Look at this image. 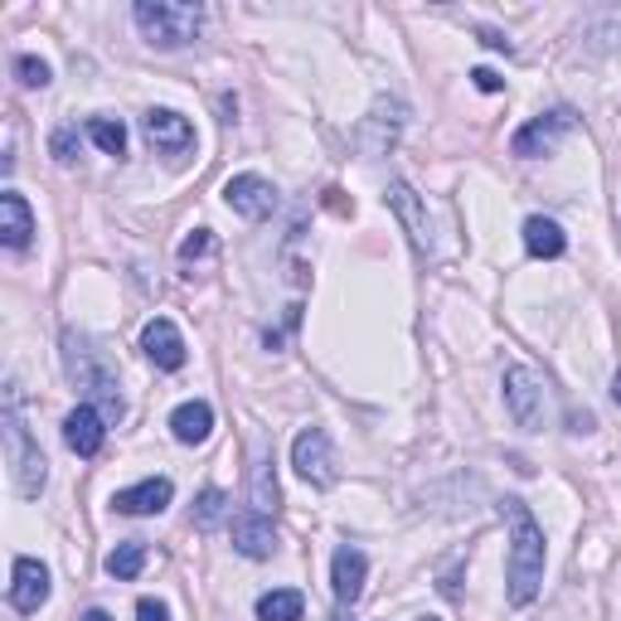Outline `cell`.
<instances>
[{"mask_svg":"<svg viewBox=\"0 0 621 621\" xmlns=\"http://www.w3.org/2000/svg\"><path fill=\"white\" fill-rule=\"evenodd\" d=\"M505 515H510V564H505L510 602L529 607L544 582V529L534 525V515L520 501H505Z\"/></svg>","mask_w":621,"mask_h":621,"instance_id":"6da1fadb","label":"cell"},{"mask_svg":"<svg viewBox=\"0 0 621 621\" xmlns=\"http://www.w3.org/2000/svg\"><path fill=\"white\" fill-rule=\"evenodd\" d=\"M64 364H68V379L78 384L88 398H97V413H103V418H121L117 374L107 370L103 350H93L78 331H68V335H64Z\"/></svg>","mask_w":621,"mask_h":621,"instance_id":"7a4b0ae2","label":"cell"},{"mask_svg":"<svg viewBox=\"0 0 621 621\" xmlns=\"http://www.w3.org/2000/svg\"><path fill=\"white\" fill-rule=\"evenodd\" d=\"M137 24L141 34L151 40L156 49H180L200 34V6H185V0H137Z\"/></svg>","mask_w":621,"mask_h":621,"instance_id":"3957f363","label":"cell"},{"mask_svg":"<svg viewBox=\"0 0 621 621\" xmlns=\"http://www.w3.org/2000/svg\"><path fill=\"white\" fill-rule=\"evenodd\" d=\"M6 457H10V467H15V491L24 495V501H34V495L44 491V477H49V461L44 452L30 442V428L20 422V413L15 404L6 408Z\"/></svg>","mask_w":621,"mask_h":621,"instance_id":"277c9868","label":"cell"},{"mask_svg":"<svg viewBox=\"0 0 621 621\" xmlns=\"http://www.w3.org/2000/svg\"><path fill=\"white\" fill-rule=\"evenodd\" d=\"M291 467H297L301 481H311L315 491H331L335 485V447L331 437H325V428H301L297 442H291Z\"/></svg>","mask_w":621,"mask_h":621,"instance_id":"5b68a950","label":"cell"},{"mask_svg":"<svg viewBox=\"0 0 621 621\" xmlns=\"http://www.w3.org/2000/svg\"><path fill=\"white\" fill-rule=\"evenodd\" d=\"M505 408L520 428H544V379L525 364H510L505 370Z\"/></svg>","mask_w":621,"mask_h":621,"instance_id":"8992f818","label":"cell"},{"mask_svg":"<svg viewBox=\"0 0 621 621\" xmlns=\"http://www.w3.org/2000/svg\"><path fill=\"white\" fill-rule=\"evenodd\" d=\"M574 113L568 107H554V113H544V117H534L529 127H520L515 131V141H510V151L515 156H554V146L574 131Z\"/></svg>","mask_w":621,"mask_h":621,"instance_id":"52a82bcc","label":"cell"},{"mask_svg":"<svg viewBox=\"0 0 621 621\" xmlns=\"http://www.w3.org/2000/svg\"><path fill=\"white\" fill-rule=\"evenodd\" d=\"M141 131L161 156H185L194 146V127L180 113H170V107H151V113L141 117Z\"/></svg>","mask_w":621,"mask_h":621,"instance_id":"ba28073f","label":"cell"},{"mask_svg":"<svg viewBox=\"0 0 621 621\" xmlns=\"http://www.w3.org/2000/svg\"><path fill=\"white\" fill-rule=\"evenodd\" d=\"M224 200H228V210L243 218H267L277 210V185L263 175H234L224 185Z\"/></svg>","mask_w":621,"mask_h":621,"instance_id":"9c48e42d","label":"cell"},{"mask_svg":"<svg viewBox=\"0 0 621 621\" xmlns=\"http://www.w3.org/2000/svg\"><path fill=\"white\" fill-rule=\"evenodd\" d=\"M49 602V568L40 558H15V574H10V607L15 612H40Z\"/></svg>","mask_w":621,"mask_h":621,"instance_id":"30bf717a","label":"cell"},{"mask_svg":"<svg viewBox=\"0 0 621 621\" xmlns=\"http://www.w3.org/2000/svg\"><path fill=\"white\" fill-rule=\"evenodd\" d=\"M141 350L156 370H180V364H185V335H180L175 321H165V315H156L141 331Z\"/></svg>","mask_w":621,"mask_h":621,"instance_id":"8fae6325","label":"cell"},{"mask_svg":"<svg viewBox=\"0 0 621 621\" xmlns=\"http://www.w3.org/2000/svg\"><path fill=\"white\" fill-rule=\"evenodd\" d=\"M103 422H107V418H103V413H97L93 404H78V408H73L68 418H64V442H68L78 457H97V452H103V437H107Z\"/></svg>","mask_w":621,"mask_h":621,"instance_id":"7c38bea8","label":"cell"},{"mask_svg":"<svg viewBox=\"0 0 621 621\" xmlns=\"http://www.w3.org/2000/svg\"><path fill=\"white\" fill-rule=\"evenodd\" d=\"M364 574H370L364 554H360V549H350V544H340V549H335V564H331V588H335V602H340V607L360 602Z\"/></svg>","mask_w":621,"mask_h":621,"instance_id":"4fadbf2b","label":"cell"},{"mask_svg":"<svg viewBox=\"0 0 621 621\" xmlns=\"http://www.w3.org/2000/svg\"><path fill=\"white\" fill-rule=\"evenodd\" d=\"M384 200H388V210H394L398 218H404V228H408V238H413V248H428V238H432V228H428V210L418 204V194H413L404 180H394V185L384 190Z\"/></svg>","mask_w":621,"mask_h":621,"instance_id":"5bb4252c","label":"cell"},{"mask_svg":"<svg viewBox=\"0 0 621 621\" xmlns=\"http://www.w3.org/2000/svg\"><path fill=\"white\" fill-rule=\"evenodd\" d=\"M170 495H175V485H170L165 477H151L141 485H131V491H117V510L121 515H161V510L170 505Z\"/></svg>","mask_w":621,"mask_h":621,"instance_id":"9a60e30c","label":"cell"},{"mask_svg":"<svg viewBox=\"0 0 621 621\" xmlns=\"http://www.w3.org/2000/svg\"><path fill=\"white\" fill-rule=\"evenodd\" d=\"M234 549L243 558H272L277 554V529L267 515H238L234 520Z\"/></svg>","mask_w":621,"mask_h":621,"instance_id":"2e32d148","label":"cell"},{"mask_svg":"<svg viewBox=\"0 0 621 621\" xmlns=\"http://www.w3.org/2000/svg\"><path fill=\"white\" fill-rule=\"evenodd\" d=\"M30 234H34L30 204H24V194L6 190V194H0V238H6V248H24Z\"/></svg>","mask_w":621,"mask_h":621,"instance_id":"e0dca14e","label":"cell"},{"mask_svg":"<svg viewBox=\"0 0 621 621\" xmlns=\"http://www.w3.org/2000/svg\"><path fill=\"white\" fill-rule=\"evenodd\" d=\"M170 432H175L185 447L204 442V437L214 432V408L200 404V398H194V404H180L175 413H170Z\"/></svg>","mask_w":621,"mask_h":621,"instance_id":"ac0fdd59","label":"cell"},{"mask_svg":"<svg viewBox=\"0 0 621 621\" xmlns=\"http://www.w3.org/2000/svg\"><path fill=\"white\" fill-rule=\"evenodd\" d=\"M525 248L534 253V258H564V248H568V238H564V228L554 224V218H525Z\"/></svg>","mask_w":621,"mask_h":621,"instance_id":"d6986e66","label":"cell"},{"mask_svg":"<svg viewBox=\"0 0 621 621\" xmlns=\"http://www.w3.org/2000/svg\"><path fill=\"white\" fill-rule=\"evenodd\" d=\"M277 501H282V491H277L272 461H267V452H258V461H253V515H272Z\"/></svg>","mask_w":621,"mask_h":621,"instance_id":"ffe728a7","label":"cell"},{"mask_svg":"<svg viewBox=\"0 0 621 621\" xmlns=\"http://www.w3.org/2000/svg\"><path fill=\"white\" fill-rule=\"evenodd\" d=\"M301 612H307V602H301L297 588H272L258 598V617L263 621H301Z\"/></svg>","mask_w":621,"mask_h":621,"instance_id":"44dd1931","label":"cell"},{"mask_svg":"<svg viewBox=\"0 0 621 621\" xmlns=\"http://www.w3.org/2000/svg\"><path fill=\"white\" fill-rule=\"evenodd\" d=\"M88 137H93V146H103L107 156H127V127L113 117H88Z\"/></svg>","mask_w":621,"mask_h":621,"instance_id":"7402d4cb","label":"cell"},{"mask_svg":"<svg viewBox=\"0 0 621 621\" xmlns=\"http://www.w3.org/2000/svg\"><path fill=\"white\" fill-rule=\"evenodd\" d=\"M146 568V549L141 544H117L113 554H107V574H113L117 582H131Z\"/></svg>","mask_w":621,"mask_h":621,"instance_id":"603a6c76","label":"cell"},{"mask_svg":"<svg viewBox=\"0 0 621 621\" xmlns=\"http://www.w3.org/2000/svg\"><path fill=\"white\" fill-rule=\"evenodd\" d=\"M224 515H228V495L224 491H204L200 505H194V525L200 529H214Z\"/></svg>","mask_w":621,"mask_h":621,"instance_id":"cb8c5ba5","label":"cell"},{"mask_svg":"<svg viewBox=\"0 0 621 621\" xmlns=\"http://www.w3.org/2000/svg\"><path fill=\"white\" fill-rule=\"evenodd\" d=\"M15 78L24 83V88H49V64L34 54H20L15 58Z\"/></svg>","mask_w":621,"mask_h":621,"instance_id":"d4e9b609","label":"cell"},{"mask_svg":"<svg viewBox=\"0 0 621 621\" xmlns=\"http://www.w3.org/2000/svg\"><path fill=\"white\" fill-rule=\"evenodd\" d=\"M204 253H214V234H210V228H194V234L180 243V258L194 263V258H204Z\"/></svg>","mask_w":621,"mask_h":621,"instance_id":"484cf974","label":"cell"},{"mask_svg":"<svg viewBox=\"0 0 621 621\" xmlns=\"http://www.w3.org/2000/svg\"><path fill=\"white\" fill-rule=\"evenodd\" d=\"M49 151H54V161H73V156H78V131H73V127H58L54 131V141H49Z\"/></svg>","mask_w":621,"mask_h":621,"instance_id":"4316f807","label":"cell"},{"mask_svg":"<svg viewBox=\"0 0 621 621\" xmlns=\"http://www.w3.org/2000/svg\"><path fill=\"white\" fill-rule=\"evenodd\" d=\"M137 621H170L165 602H156V598H141V602H137Z\"/></svg>","mask_w":621,"mask_h":621,"instance_id":"83f0119b","label":"cell"},{"mask_svg":"<svg viewBox=\"0 0 621 621\" xmlns=\"http://www.w3.org/2000/svg\"><path fill=\"white\" fill-rule=\"evenodd\" d=\"M471 78H477V88H481V93H501V88H505L501 73H495V68H477Z\"/></svg>","mask_w":621,"mask_h":621,"instance_id":"f1b7e54d","label":"cell"},{"mask_svg":"<svg viewBox=\"0 0 621 621\" xmlns=\"http://www.w3.org/2000/svg\"><path fill=\"white\" fill-rule=\"evenodd\" d=\"M481 44H491V49H510V40L501 30H481Z\"/></svg>","mask_w":621,"mask_h":621,"instance_id":"f546056e","label":"cell"},{"mask_svg":"<svg viewBox=\"0 0 621 621\" xmlns=\"http://www.w3.org/2000/svg\"><path fill=\"white\" fill-rule=\"evenodd\" d=\"M612 398H617V408H621V370H617V379H612Z\"/></svg>","mask_w":621,"mask_h":621,"instance_id":"4dcf8cb0","label":"cell"},{"mask_svg":"<svg viewBox=\"0 0 621 621\" xmlns=\"http://www.w3.org/2000/svg\"><path fill=\"white\" fill-rule=\"evenodd\" d=\"M83 621H113V617H107V612H97V607H93V612L83 617Z\"/></svg>","mask_w":621,"mask_h":621,"instance_id":"1f68e13d","label":"cell"},{"mask_svg":"<svg viewBox=\"0 0 621 621\" xmlns=\"http://www.w3.org/2000/svg\"><path fill=\"white\" fill-rule=\"evenodd\" d=\"M331 621H345V617H331Z\"/></svg>","mask_w":621,"mask_h":621,"instance_id":"d6a6232c","label":"cell"},{"mask_svg":"<svg viewBox=\"0 0 621 621\" xmlns=\"http://www.w3.org/2000/svg\"><path fill=\"white\" fill-rule=\"evenodd\" d=\"M422 621H437V617H422Z\"/></svg>","mask_w":621,"mask_h":621,"instance_id":"836d02e7","label":"cell"}]
</instances>
